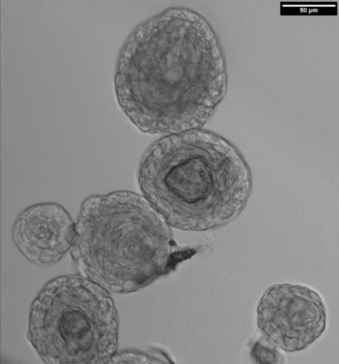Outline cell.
I'll list each match as a JSON object with an SVG mask.
<instances>
[{
	"instance_id": "7",
	"label": "cell",
	"mask_w": 339,
	"mask_h": 364,
	"mask_svg": "<svg viewBox=\"0 0 339 364\" xmlns=\"http://www.w3.org/2000/svg\"><path fill=\"white\" fill-rule=\"evenodd\" d=\"M278 348L269 341H258L253 346L251 355L255 362L258 363H276L280 362L281 355Z\"/></svg>"
},
{
	"instance_id": "3",
	"label": "cell",
	"mask_w": 339,
	"mask_h": 364,
	"mask_svg": "<svg viewBox=\"0 0 339 364\" xmlns=\"http://www.w3.org/2000/svg\"><path fill=\"white\" fill-rule=\"evenodd\" d=\"M195 253L178 247L144 196L124 191L83 201L70 250L80 275L116 294L144 289Z\"/></svg>"
},
{
	"instance_id": "8",
	"label": "cell",
	"mask_w": 339,
	"mask_h": 364,
	"mask_svg": "<svg viewBox=\"0 0 339 364\" xmlns=\"http://www.w3.org/2000/svg\"><path fill=\"white\" fill-rule=\"evenodd\" d=\"M156 359L154 356L147 355L144 352L123 351L122 353L117 352L115 355L113 356L111 363H159Z\"/></svg>"
},
{
	"instance_id": "5",
	"label": "cell",
	"mask_w": 339,
	"mask_h": 364,
	"mask_svg": "<svg viewBox=\"0 0 339 364\" xmlns=\"http://www.w3.org/2000/svg\"><path fill=\"white\" fill-rule=\"evenodd\" d=\"M259 329L266 340L288 353L303 350L326 329L327 313L320 294L311 287L276 284L262 296Z\"/></svg>"
},
{
	"instance_id": "1",
	"label": "cell",
	"mask_w": 339,
	"mask_h": 364,
	"mask_svg": "<svg viewBox=\"0 0 339 364\" xmlns=\"http://www.w3.org/2000/svg\"><path fill=\"white\" fill-rule=\"evenodd\" d=\"M227 86L217 32L205 17L187 7H170L137 25L117 60V101L146 134L202 129Z\"/></svg>"
},
{
	"instance_id": "4",
	"label": "cell",
	"mask_w": 339,
	"mask_h": 364,
	"mask_svg": "<svg viewBox=\"0 0 339 364\" xmlns=\"http://www.w3.org/2000/svg\"><path fill=\"white\" fill-rule=\"evenodd\" d=\"M27 337L46 363H111L119 338L114 301L85 277H58L33 301Z\"/></svg>"
},
{
	"instance_id": "6",
	"label": "cell",
	"mask_w": 339,
	"mask_h": 364,
	"mask_svg": "<svg viewBox=\"0 0 339 364\" xmlns=\"http://www.w3.org/2000/svg\"><path fill=\"white\" fill-rule=\"evenodd\" d=\"M75 222L56 203H38L19 214L12 229L14 245L36 267H50L71 250Z\"/></svg>"
},
{
	"instance_id": "2",
	"label": "cell",
	"mask_w": 339,
	"mask_h": 364,
	"mask_svg": "<svg viewBox=\"0 0 339 364\" xmlns=\"http://www.w3.org/2000/svg\"><path fill=\"white\" fill-rule=\"evenodd\" d=\"M142 196L170 227L203 232L242 212L252 176L242 153L202 129L168 134L149 145L137 167Z\"/></svg>"
}]
</instances>
